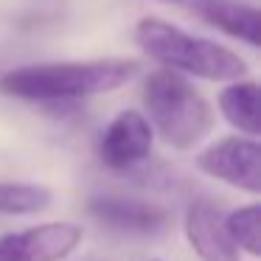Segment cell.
I'll return each mask as SVG.
<instances>
[{
  "label": "cell",
  "instance_id": "1",
  "mask_svg": "<svg viewBox=\"0 0 261 261\" xmlns=\"http://www.w3.org/2000/svg\"><path fill=\"white\" fill-rule=\"evenodd\" d=\"M141 70L138 59H68V62H40L6 70L0 76V93L23 101L62 104L115 93L129 85Z\"/></svg>",
  "mask_w": 261,
  "mask_h": 261
},
{
  "label": "cell",
  "instance_id": "2",
  "mask_svg": "<svg viewBox=\"0 0 261 261\" xmlns=\"http://www.w3.org/2000/svg\"><path fill=\"white\" fill-rule=\"evenodd\" d=\"M135 42L149 59L182 76L205 82H236L247 76V62L230 48L194 37L158 17H143L135 25Z\"/></svg>",
  "mask_w": 261,
  "mask_h": 261
},
{
  "label": "cell",
  "instance_id": "3",
  "mask_svg": "<svg viewBox=\"0 0 261 261\" xmlns=\"http://www.w3.org/2000/svg\"><path fill=\"white\" fill-rule=\"evenodd\" d=\"M143 104L152 129L180 152L199 146L216 124V115L202 93L182 73H174L169 68H160L146 76Z\"/></svg>",
  "mask_w": 261,
  "mask_h": 261
},
{
  "label": "cell",
  "instance_id": "4",
  "mask_svg": "<svg viewBox=\"0 0 261 261\" xmlns=\"http://www.w3.org/2000/svg\"><path fill=\"white\" fill-rule=\"evenodd\" d=\"M197 169L247 194L261 191V146L250 135H227L197 154Z\"/></svg>",
  "mask_w": 261,
  "mask_h": 261
},
{
  "label": "cell",
  "instance_id": "5",
  "mask_svg": "<svg viewBox=\"0 0 261 261\" xmlns=\"http://www.w3.org/2000/svg\"><path fill=\"white\" fill-rule=\"evenodd\" d=\"M85 239L82 225L45 222L0 236V261H62Z\"/></svg>",
  "mask_w": 261,
  "mask_h": 261
},
{
  "label": "cell",
  "instance_id": "6",
  "mask_svg": "<svg viewBox=\"0 0 261 261\" xmlns=\"http://www.w3.org/2000/svg\"><path fill=\"white\" fill-rule=\"evenodd\" d=\"M154 129L146 121V115L138 110H121L101 132L98 141V158L107 169L126 171L152 154Z\"/></svg>",
  "mask_w": 261,
  "mask_h": 261
},
{
  "label": "cell",
  "instance_id": "7",
  "mask_svg": "<svg viewBox=\"0 0 261 261\" xmlns=\"http://www.w3.org/2000/svg\"><path fill=\"white\" fill-rule=\"evenodd\" d=\"M182 230L199 261H239V250L225 230V214L208 199L188 205Z\"/></svg>",
  "mask_w": 261,
  "mask_h": 261
},
{
  "label": "cell",
  "instance_id": "8",
  "mask_svg": "<svg viewBox=\"0 0 261 261\" xmlns=\"http://www.w3.org/2000/svg\"><path fill=\"white\" fill-rule=\"evenodd\" d=\"M90 216H96L101 225L113 227L121 233H141V236H152V233L166 230L169 225V211L152 202H141V199H124V197H93L87 202Z\"/></svg>",
  "mask_w": 261,
  "mask_h": 261
},
{
  "label": "cell",
  "instance_id": "9",
  "mask_svg": "<svg viewBox=\"0 0 261 261\" xmlns=\"http://www.w3.org/2000/svg\"><path fill=\"white\" fill-rule=\"evenodd\" d=\"M191 9H194V14H199L208 25L225 31L233 40L247 42L250 48H258L261 17H258V9L255 6L242 3V0H197Z\"/></svg>",
  "mask_w": 261,
  "mask_h": 261
},
{
  "label": "cell",
  "instance_id": "10",
  "mask_svg": "<svg viewBox=\"0 0 261 261\" xmlns=\"http://www.w3.org/2000/svg\"><path fill=\"white\" fill-rule=\"evenodd\" d=\"M219 110L233 129H239L242 135H250V138L258 135L261 129L258 85L253 79L227 82V87L219 93Z\"/></svg>",
  "mask_w": 261,
  "mask_h": 261
},
{
  "label": "cell",
  "instance_id": "11",
  "mask_svg": "<svg viewBox=\"0 0 261 261\" xmlns=\"http://www.w3.org/2000/svg\"><path fill=\"white\" fill-rule=\"evenodd\" d=\"M51 188L37 182H14L0 180V214L6 216H31L51 205Z\"/></svg>",
  "mask_w": 261,
  "mask_h": 261
},
{
  "label": "cell",
  "instance_id": "12",
  "mask_svg": "<svg viewBox=\"0 0 261 261\" xmlns=\"http://www.w3.org/2000/svg\"><path fill=\"white\" fill-rule=\"evenodd\" d=\"M225 230L236 250H244L253 258L261 255V208L255 202L225 214Z\"/></svg>",
  "mask_w": 261,
  "mask_h": 261
},
{
  "label": "cell",
  "instance_id": "13",
  "mask_svg": "<svg viewBox=\"0 0 261 261\" xmlns=\"http://www.w3.org/2000/svg\"><path fill=\"white\" fill-rule=\"evenodd\" d=\"M166 3H191V6H194L197 0H166Z\"/></svg>",
  "mask_w": 261,
  "mask_h": 261
}]
</instances>
